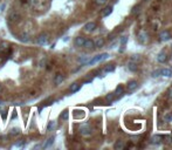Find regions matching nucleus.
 I'll return each mask as SVG.
<instances>
[{"label": "nucleus", "instance_id": "1", "mask_svg": "<svg viewBox=\"0 0 172 150\" xmlns=\"http://www.w3.org/2000/svg\"><path fill=\"white\" fill-rule=\"evenodd\" d=\"M109 57V54L108 53H102V54H98V55H96V56H94L91 60H89L87 63L88 65H95V63H97V62H101V61H104V60H107Z\"/></svg>", "mask_w": 172, "mask_h": 150}, {"label": "nucleus", "instance_id": "2", "mask_svg": "<svg viewBox=\"0 0 172 150\" xmlns=\"http://www.w3.org/2000/svg\"><path fill=\"white\" fill-rule=\"evenodd\" d=\"M80 134H81L82 136H89V135L91 134V128H90V125H89L88 123L82 124V125L80 127Z\"/></svg>", "mask_w": 172, "mask_h": 150}, {"label": "nucleus", "instance_id": "3", "mask_svg": "<svg viewBox=\"0 0 172 150\" xmlns=\"http://www.w3.org/2000/svg\"><path fill=\"white\" fill-rule=\"evenodd\" d=\"M47 41H48V34H47V33H42V34H40V35L36 38V44L39 45V46L46 45Z\"/></svg>", "mask_w": 172, "mask_h": 150}, {"label": "nucleus", "instance_id": "4", "mask_svg": "<svg viewBox=\"0 0 172 150\" xmlns=\"http://www.w3.org/2000/svg\"><path fill=\"white\" fill-rule=\"evenodd\" d=\"M95 28H96V24L93 21H90L88 22V24H86L83 27V29L84 32H87V33H90V32H94L95 31Z\"/></svg>", "mask_w": 172, "mask_h": 150}, {"label": "nucleus", "instance_id": "5", "mask_svg": "<svg viewBox=\"0 0 172 150\" xmlns=\"http://www.w3.org/2000/svg\"><path fill=\"white\" fill-rule=\"evenodd\" d=\"M171 39V33L169 31H163L159 33V40L160 41H168Z\"/></svg>", "mask_w": 172, "mask_h": 150}, {"label": "nucleus", "instance_id": "6", "mask_svg": "<svg viewBox=\"0 0 172 150\" xmlns=\"http://www.w3.org/2000/svg\"><path fill=\"white\" fill-rule=\"evenodd\" d=\"M148 40H149V35H148V33H145V32H141V33H139V35H138V41H139L141 44H146V42H148Z\"/></svg>", "mask_w": 172, "mask_h": 150}, {"label": "nucleus", "instance_id": "7", "mask_svg": "<svg viewBox=\"0 0 172 150\" xmlns=\"http://www.w3.org/2000/svg\"><path fill=\"white\" fill-rule=\"evenodd\" d=\"M84 41H86V38H83V36H77L75 39V41H74V44H75L76 47H83Z\"/></svg>", "mask_w": 172, "mask_h": 150}, {"label": "nucleus", "instance_id": "8", "mask_svg": "<svg viewBox=\"0 0 172 150\" xmlns=\"http://www.w3.org/2000/svg\"><path fill=\"white\" fill-rule=\"evenodd\" d=\"M104 39L103 38H98V39H96L95 41H94V47H96V48H101V47H103L104 46Z\"/></svg>", "mask_w": 172, "mask_h": 150}, {"label": "nucleus", "instance_id": "9", "mask_svg": "<svg viewBox=\"0 0 172 150\" xmlns=\"http://www.w3.org/2000/svg\"><path fill=\"white\" fill-rule=\"evenodd\" d=\"M111 13H112V6H107L106 8L103 9V12H102V17H103V18H107V17H109Z\"/></svg>", "mask_w": 172, "mask_h": 150}, {"label": "nucleus", "instance_id": "10", "mask_svg": "<svg viewBox=\"0 0 172 150\" xmlns=\"http://www.w3.org/2000/svg\"><path fill=\"white\" fill-rule=\"evenodd\" d=\"M54 140H55V136H50L47 141L44 142V144L42 146V148H43V149H47V148H49V147H52L53 146V143H54Z\"/></svg>", "mask_w": 172, "mask_h": 150}, {"label": "nucleus", "instance_id": "11", "mask_svg": "<svg viewBox=\"0 0 172 150\" xmlns=\"http://www.w3.org/2000/svg\"><path fill=\"white\" fill-rule=\"evenodd\" d=\"M137 81H135V80H131V81H129L128 82V86H127V88H128V90H130V92H132V90H135V89L137 88Z\"/></svg>", "mask_w": 172, "mask_h": 150}, {"label": "nucleus", "instance_id": "12", "mask_svg": "<svg viewBox=\"0 0 172 150\" xmlns=\"http://www.w3.org/2000/svg\"><path fill=\"white\" fill-rule=\"evenodd\" d=\"M63 80H64L63 75H62V74H57L56 76L54 77V84H55V86H59V84H61L62 82H63Z\"/></svg>", "mask_w": 172, "mask_h": 150}, {"label": "nucleus", "instance_id": "13", "mask_svg": "<svg viewBox=\"0 0 172 150\" xmlns=\"http://www.w3.org/2000/svg\"><path fill=\"white\" fill-rule=\"evenodd\" d=\"M166 60H168V55L164 53V52H160V53L158 54V56H157V61L160 62V63H164Z\"/></svg>", "mask_w": 172, "mask_h": 150}, {"label": "nucleus", "instance_id": "14", "mask_svg": "<svg viewBox=\"0 0 172 150\" xmlns=\"http://www.w3.org/2000/svg\"><path fill=\"white\" fill-rule=\"evenodd\" d=\"M19 19H20V14L18 13V12H15V11H13L12 13L9 14V20L12 22H14V21H18Z\"/></svg>", "mask_w": 172, "mask_h": 150}, {"label": "nucleus", "instance_id": "15", "mask_svg": "<svg viewBox=\"0 0 172 150\" xmlns=\"http://www.w3.org/2000/svg\"><path fill=\"white\" fill-rule=\"evenodd\" d=\"M160 75L162 76H165V77H170L172 75V71L169 69V68H164V69H160Z\"/></svg>", "mask_w": 172, "mask_h": 150}, {"label": "nucleus", "instance_id": "16", "mask_svg": "<svg viewBox=\"0 0 172 150\" xmlns=\"http://www.w3.org/2000/svg\"><path fill=\"white\" fill-rule=\"evenodd\" d=\"M80 88H81V84H79V83H73L69 87V90H70V93H76V92H79L80 90Z\"/></svg>", "mask_w": 172, "mask_h": 150}, {"label": "nucleus", "instance_id": "17", "mask_svg": "<svg viewBox=\"0 0 172 150\" xmlns=\"http://www.w3.org/2000/svg\"><path fill=\"white\" fill-rule=\"evenodd\" d=\"M83 47H86L87 49L94 48V41H93V40H90V39L86 40V41H84V44H83Z\"/></svg>", "mask_w": 172, "mask_h": 150}, {"label": "nucleus", "instance_id": "18", "mask_svg": "<svg viewBox=\"0 0 172 150\" xmlns=\"http://www.w3.org/2000/svg\"><path fill=\"white\" fill-rule=\"evenodd\" d=\"M20 132H21L20 128L14 127V128H12L11 130H9V135H11V136H18V135H20Z\"/></svg>", "mask_w": 172, "mask_h": 150}, {"label": "nucleus", "instance_id": "19", "mask_svg": "<svg viewBox=\"0 0 172 150\" xmlns=\"http://www.w3.org/2000/svg\"><path fill=\"white\" fill-rule=\"evenodd\" d=\"M19 39H20V41H22V42H28V41H29V34H28V33H21Z\"/></svg>", "mask_w": 172, "mask_h": 150}, {"label": "nucleus", "instance_id": "20", "mask_svg": "<svg viewBox=\"0 0 172 150\" xmlns=\"http://www.w3.org/2000/svg\"><path fill=\"white\" fill-rule=\"evenodd\" d=\"M68 117H69V110H68V109H64V110L61 113V115H60V119L63 120V121H67Z\"/></svg>", "mask_w": 172, "mask_h": 150}, {"label": "nucleus", "instance_id": "21", "mask_svg": "<svg viewBox=\"0 0 172 150\" xmlns=\"http://www.w3.org/2000/svg\"><path fill=\"white\" fill-rule=\"evenodd\" d=\"M124 148V143H123V141H116V143L114 144V149H118V150H121V149H123Z\"/></svg>", "mask_w": 172, "mask_h": 150}, {"label": "nucleus", "instance_id": "22", "mask_svg": "<svg viewBox=\"0 0 172 150\" xmlns=\"http://www.w3.org/2000/svg\"><path fill=\"white\" fill-rule=\"evenodd\" d=\"M124 93V88H123V86H121V84H119V86H117V88H116V90H115V96H116V95H122V94Z\"/></svg>", "mask_w": 172, "mask_h": 150}, {"label": "nucleus", "instance_id": "23", "mask_svg": "<svg viewBox=\"0 0 172 150\" xmlns=\"http://www.w3.org/2000/svg\"><path fill=\"white\" fill-rule=\"evenodd\" d=\"M127 42H128V36H122V38H121V46H122L121 52H123V49H124V47H125Z\"/></svg>", "mask_w": 172, "mask_h": 150}, {"label": "nucleus", "instance_id": "24", "mask_svg": "<svg viewBox=\"0 0 172 150\" xmlns=\"http://www.w3.org/2000/svg\"><path fill=\"white\" fill-rule=\"evenodd\" d=\"M128 68H129V71H131V72H136L137 71V65L135 63V62H129L128 63Z\"/></svg>", "mask_w": 172, "mask_h": 150}, {"label": "nucleus", "instance_id": "25", "mask_svg": "<svg viewBox=\"0 0 172 150\" xmlns=\"http://www.w3.org/2000/svg\"><path fill=\"white\" fill-rule=\"evenodd\" d=\"M8 42H6V41H2V42H1V45H0V50H2V52H4V50H6V49H8Z\"/></svg>", "mask_w": 172, "mask_h": 150}, {"label": "nucleus", "instance_id": "26", "mask_svg": "<svg viewBox=\"0 0 172 150\" xmlns=\"http://www.w3.org/2000/svg\"><path fill=\"white\" fill-rule=\"evenodd\" d=\"M115 71V66L114 65H108V66H106V68H104V72L106 73H111V72Z\"/></svg>", "mask_w": 172, "mask_h": 150}, {"label": "nucleus", "instance_id": "27", "mask_svg": "<svg viewBox=\"0 0 172 150\" xmlns=\"http://www.w3.org/2000/svg\"><path fill=\"white\" fill-rule=\"evenodd\" d=\"M162 138H163V137L160 136V135H156V136H153L151 138V142H152V143H159Z\"/></svg>", "mask_w": 172, "mask_h": 150}, {"label": "nucleus", "instance_id": "28", "mask_svg": "<svg viewBox=\"0 0 172 150\" xmlns=\"http://www.w3.org/2000/svg\"><path fill=\"white\" fill-rule=\"evenodd\" d=\"M55 121H50V122H49L48 123V125H47V130H48V131H50V130H53L54 129V127H55Z\"/></svg>", "mask_w": 172, "mask_h": 150}, {"label": "nucleus", "instance_id": "29", "mask_svg": "<svg viewBox=\"0 0 172 150\" xmlns=\"http://www.w3.org/2000/svg\"><path fill=\"white\" fill-rule=\"evenodd\" d=\"M114 99H115V94L114 93H109L106 96V100H107V101H109V102H111L112 100H114Z\"/></svg>", "mask_w": 172, "mask_h": 150}, {"label": "nucleus", "instance_id": "30", "mask_svg": "<svg viewBox=\"0 0 172 150\" xmlns=\"http://www.w3.org/2000/svg\"><path fill=\"white\" fill-rule=\"evenodd\" d=\"M152 76H153V77H158V76H160V69H157V71L152 72Z\"/></svg>", "mask_w": 172, "mask_h": 150}, {"label": "nucleus", "instance_id": "31", "mask_svg": "<svg viewBox=\"0 0 172 150\" xmlns=\"http://www.w3.org/2000/svg\"><path fill=\"white\" fill-rule=\"evenodd\" d=\"M139 8H141V6H139V5H137V6H135V7H133V8H132V13H133V14L138 13V12H139Z\"/></svg>", "mask_w": 172, "mask_h": 150}, {"label": "nucleus", "instance_id": "32", "mask_svg": "<svg viewBox=\"0 0 172 150\" xmlns=\"http://www.w3.org/2000/svg\"><path fill=\"white\" fill-rule=\"evenodd\" d=\"M164 119H165V121H168V122H171L172 121V115L171 114H166Z\"/></svg>", "mask_w": 172, "mask_h": 150}, {"label": "nucleus", "instance_id": "33", "mask_svg": "<svg viewBox=\"0 0 172 150\" xmlns=\"http://www.w3.org/2000/svg\"><path fill=\"white\" fill-rule=\"evenodd\" d=\"M108 1V0H95V2H96L97 5H104Z\"/></svg>", "mask_w": 172, "mask_h": 150}, {"label": "nucleus", "instance_id": "34", "mask_svg": "<svg viewBox=\"0 0 172 150\" xmlns=\"http://www.w3.org/2000/svg\"><path fill=\"white\" fill-rule=\"evenodd\" d=\"M23 146H25L23 140H21V142H17V143H15V147H23Z\"/></svg>", "mask_w": 172, "mask_h": 150}, {"label": "nucleus", "instance_id": "35", "mask_svg": "<svg viewBox=\"0 0 172 150\" xmlns=\"http://www.w3.org/2000/svg\"><path fill=\"white\" fill-rule=\"evenodd\" d=\"M1 114H2V119H4V121L6 120V117H7V110H1Z\"/></svg>", "mask_w": 172, "mask_h": 150}, {"label": "nucleus", "instance_id": "36", "mask_svg": "<svg viewBox=\"0 0 172 150\" xmlns=\"http://www.w3.org/2000/svg\"><path fill=\"white\" fill-rule=\"evenodd\" d=\"M168 96H169V99H170V100H172V88L169 89V92H168Z\"/></svg>", "mask_w": 172, "mask_h": 150}, {"label": "nucleus", "instance_id": "37", "mask_svg": "<svg viewBox=\"0 0 172 150\" xmlns=\"http://www.w3.org/2000/svg\"><path fill=\"white\" fill-rule=\"evenodd\" d=\"M132 60H133V61H135V60L139 61V60H141V57H139V55H133V56H132Z\"/></svg>", "mask_w": 172, "mask_h": 150}, {"label": "nucleus", "instance_id": "38", "mask_svg": "<svg viewBox=\"0 0 172 150\" xmlns=\"http://www.w3.org/2000/svg\"><path fill=\"white\" fill-rule=\"evenodd\" d=\"M15 117H17V113H15V111H14V114H13V116H12V119H15Z\"/></svg>", "mask_w": 172, "mask_h": 150}]
</instances>
